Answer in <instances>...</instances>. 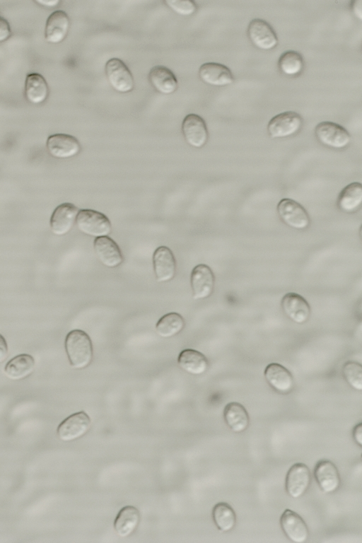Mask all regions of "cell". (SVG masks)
Wrapping results in <instances>:
<instances>
[{
  "label": "cell",
  "mask_w": 362,
  "mask_h": 543,
  "mask_svg": "<svg viewBox=\"0 0 362 543\" xmlns=\"http://www.w3.org/2000/svg\"><path fill=\"white\" fill-rule=\"evenodd\" d=\"M65 351L70 366L77 370L87 368L93 358L92 341L89 336L81 329L69 332L64 341Z\"/></svg>",
  "instance_id": "cell-1"
},
{
  "label": "cell",
  "mask_w": 362,
  "mask_h": 543,
  "mask_svg": "<svg viewBox=\"0 0 362 543\" xmlns=\"http://www.w3.org/2000/svg\"><path fill=\"white\" fill-rule=\"evenodd\" d=\"M76 224L82 233L95 238L108 236L112 232L109 218L105 214L92 209L80 210Z\"/></svg>",
  "instance_id": "cell-2"
},
{
  "label": "cell",
  "mask_w": 362,
  "mask_h": 543,
  "mask_svg": "<svg viewBox=\"0 0 362 543\" xmlns=\"http://www.w3.org/2000/svg\"><path fill=\"white\" fill-rule=\"evenodd\" d=\"M315 135L322 146L336 150L346 148L351 141L349 132L333 122L325 121L317 124L315 128Z\"/></svg>",
  "instance_id": "cell-3"
},
{
  "label": "cell",
  "mask_w": 362,
  "mask_h": 543,
  "mask_svg": "<svg viewBox=\"0 0 362 543\" xmlns=\"http://www.w3.org/2000/svg\"><path fill=\"white\" fill-rule=\"evenodd\" d=\"M303 124L302 117L293 111H286L273 117L267 124V132L272 139H284L298 133Z\"/></svg>",
  "instance_id": "cell-4"
},
{
  "label": "cell",
  "mask_w": 362,
  "mask_h": 543,
  "mask_svg": "<svg viewBox=\"0 0 362 543\" xmlns=\"http://www.w3.org/2000/svg\"><path fill=\"white\" fill-rule=\"evenodd\" d=\"M276 211L281 221L293 229L303 230L310 226V218L307 211L293 199H281L277 205Z\"/></svg>",
  "instance_id": "cell-5"
},
{
  "label": "cell",
  "mask_w": 362,
  "mask_h": 543,
  "mask_svg": "<svg viewBox=\"0 0 362 543\" xmlns=\"http://www.w3.org/2000/svg\"><path fill=\"white\" fill-rule=\"evenodd\" d=\"M110 86L117 92L127 93L133 90L134 81L128 66L119 59H109L105 67Z\"/></svg>",
  "instance_id": "cell-6"
},
{
  "label": "cell",
  "mask_w": 362,
  "mask_h": 543,
  "mask_svg": "<svg viewBox=\"0 0 362 543\" xmlns=\"http://www.w3.org/2000/svg\"><path fill=\"white\" fill-rule=\"evenodd\" d=\"M90 426V416L85 411H78L59 424L57 429V436L64 442L74 441L86 435Z\"/></svg>",
  "instance_id": "cell-7"
},
{
  "label": "cell",
  "mask_w": 362,
  "mask_h": 543,
  "mask_svg": "<svg viewBox=\"0 0 362 543\" xmlns=\"http://www.w3.org/2000/svg\"><path fill=\"white\" fill-rule=\"evenodd\" d=\"M247 34L252 44L260 50L269 51L278 45L276 32L267 21L262 19L252 20L248 25Z\"/></svg>",
  "instance_id": "cell-8"
},
{
  "label": "cell",
  "mask_w": 362,
  "mask_h": 543,
  "mask_svg": "<svg viewBox=\"0 0 362 543\" xmlns=\"http://www.w3.org/2000/svg\"><path fill=\"white\" fill-rule=\"evenodd\" d=\"M311 484V474L308 467L301 462L293 464L288 470L285 489L287 494L293 498L302 497Z\"/></svg>",
  "instance_id": "cell-9"
},
{
  "label": "cell",
  "mask_w": 362,
  "mask_h": 543,
  "mask_svg": "<svg viewBox=\"0 0 362 543\" xmlns=\"http://www.w3.org/2000/svg\"><path fill=\"white\" fill-rule=\"evenodd\" d=\"M182 132L187 144L195 148L204 147L209 139L206 124L196 114L185 116L182 123Z\"/></svg>",
  "instance_id": "cell-10"
},
{
  "label": "cell",
  "mask_w": 362,
  "mask_h": 543,
  "mask_svg": "<svg viewBox=\"0 0 362 543\" xmlns=\"http://www.w3.org/2000/svg\"><path fill=\"white\" fill-rule=\"evenodd\" d=\"M190 283L193 299L204 300L213 293L215 276L208 265L200 264L192 269Z\"/></svg>",
  "instance_id": "cell-11"
},
{
  "label": "cell",
  "mask_w": 362,
  "mask_h": 543,
  "mask_svg": "<svg viewBox=\"0 0 362 543\" xmlns=\"http://www.w3.org/2000/svg\"><path fill=\"white\" fill-rule=\"evenodd\" d=\"M49 153L58 159H68L78 155L81 151V144L74 136L66 134L50 135L46 143Z\"/></svg>",
  "instance_id": "cell-12"
},
{
  "label": "cell",
  "mask_w": 362,
  "mask_h": 543,
  "mask_svg": "<svg viewBox=\"0 0 362 543\" xmlns=\"http://www.w3.org/2000/svg\"><path fill=\"white\" fill-rule=\"evenodd\" d=\"M281 309L285 315L292 322L303 325L310 317L311 309L308 301L296 293H286L281 301Z\"/></svg>",
  "instance_id": "cell-13"
},
{
  "label": "cell",
  "mask_w": 362,
  "mask_h": 543,
  "mask_svg": "<svg viewBox=\"0 0 362 543\" xmlns=\"http://www.w3.org/2000/svg\"><path fill=\"white\" fill-rule=\"evenodd\" d=\"M281 528L286 537L294 543H304L309 537L307 524L297 513L286 509L280 517Z\"/></svg>",
  "instance_id": "cell-14"
},
{
  "label": "cell",
  "mask_w": 362,
  "mask_h": 543,
  "mask_svg": "<svg viewBox=\"0 0 362 543\" xmlns=\"http://www.w3.org/2000/svg\"><path fill=\"white\" fill-rule=\"evenodd\" d=\"M78 209L71 203H62L55 208L49 221L52 232L58 236L67 234L74 227Z\"/></svg>",
  "instance_id": "cell-15"
},
{
  "label": "cell",
  "mask_w": 362,
  "mask_h": 543,
  "mask_svg": "<svg viewBox=\"0 0 362 543\" xmlns=\"http://www.w3.org/2000/svg\"><path fill=\"white\" fill-rule=\"evenodd\" d=\"M265 380L276 392L287 395L294 388V379L291 373L279 363L267 365L264 371Z\"/></svg>",
  "instance_id": "cell-16"
},
{
  "label": "cell",
  "mask_w": 362,
  "mask_h": 543,
  "mask_svg": "<svg viewBox=\"0 0 362 543\" xmlns=\"http://www.w3.org/2000/svg\"><path fill=\"white\" fill-rule=\"evenodd\" d=\"M314 477L321 491L325 494H333L340 487L339 472L330 460H321L316 463Z\"/></svg>",
  "instance_id": "cell-17"
},
{
  "label": "cell",
  "mask_w": 362,
  "mask_h": 543,
  "mask_svg": "<svg viewBox=\"0 0 362 543\" xmlns=\"http://www.w3.org/2000/svg\"><path fill=\"white\" fill-rule=\"evenodd\" d=\"M156 280L167 283L173 279L176 272V261L172 251L165 246L158 247L153 255Z\"/></svg>",
  "instance_id": "cell-18"
},
{
  "label": "cell",
  "mask_w": 362,
  "mask_h": 543,
  "mask_svg": "<svg viewBox=\"0 0 362 543\" xmlns=\"http://www.w3.org/2000/svg\"><path fill=\"white\" fill-rule=\"evenodd\" d=\"M70 19L67 13L62 10L52 12L47 19L45 37L47 42L59 44L68 35L70 28Z\"/></svg>",
  "instance_id": "cell-19"
},
{
  "label": "cell",
  "mask_w": 362,
  "mask_h": 543,
  "mask_svg": "<svg viewBox=\"0 0 362 543\" xmlns=\"http://www.w3.org/2000/svg\"><path fill=\"white\" fill-rule=\"evenodd\" d=\"M199 76L204 83L216 87L231 85L235 79L226 66L216 62H206L201 65Z\"/></svg>",
  "instance_id": "cell-20"
},
{
  "label": "cell",
  "mask_w": 362,
  "mask_h": 543,
  "mask_svg": "<svg viewBox=\"0 0 362 543\" xmlns=\"http://www.w3.org/2000/svg\"><path fill=\"white\" fill-rule=\"evenodd\" d=\"M93 247L98 260L105 267L115 268L122 264L124 258L119 246L108 236L95 238Z\"/></svg>",
  "instance_id": "cell-21"
},
{
  "label": "cell",
  "mask_w": 362,
  "mask_h": 543,
  "mask_svg": "<svg viewBox=\"0 0 362 543\" xmlns=\"http://www.w3.org/2000/svg\"><path fill=\"white\" fill-rule=\"evenodd\" d=\"M148 79L153 88L163 95H170L178 88V82L173 72L164 66L158 65L151 68Z\"/></svg>",
  "instance_id": "cell-22"
},
{
  "label": "cell",
  "mask_w": 362,
  "mask_h": 543,
  "mask_svg": "<svg viewBox=\"0 0 362 543\" xmlns=\"http://www.w3.org/2000/svg\"><path fill=\"white\" fill-rule=\"evenodd\" d=\"M177 363L182 370L193 375H202L209 368L207 358L202 353L192 349H184L180 353Z\"/></svg>",
  "instance_id": "cell-23"
},
{
  "label": "cell",
  "mask_w": 362,
  "mask_h": 543,
  "mask_svg": "<svg viewBox=\"0 0 362 543\" xmlns=\"http://www.w3.org/2000/svg\"><path fill=\"white\" fill-rule=\"evenodd\" d=\"M25 97L29 103L39 105L46 101L49 89L45 78L38 73H30L25 81Z\"/></svg>",
  "instance_id": "cell-24"
},
{
  "label": "cell",
  "mask_w": 362,
  "mask_h": 543,
  "mask_svg": "<svg viewBox=\"0 0 362 543\" xmlns=\"http://www.w3.org/2000/svg\"><path fill=\"white\" fill-rule=\"evenodd\" d=\"M140 520V512L136 507L125 506L119 511L115 520V531L120 537H127L137 529Z\"/></svg>",
  "instance_id": "cell-25"
},
{
  "label": "cell",
  "mask_w": 362,
  "mask_h": 543,
  "mask_svg": "<svg viewBox=\"0 0 362 543\" xmlns=\"http://www.w3.org/2000/svg\"><path fill=\"white\" fill-rule=\"evenodd\" d=\"M34 358L27 354H22L9 360L4 366L6 376L12 380H21L29 377L34 371Z\"/></svg>",
  "instance_id": "cell-26"
},
{
  "label": "cell",
  "mask_w": 362,
  "mask_h": 543,
  "mask_svg": "<svg viewBox=\"0 0 362 543\" xmlns=\"http://www.w3.org/2000/svg\"><path fill=\"white\" fill-rule=\"evenodd\" d=\"M223 419L226 425L234 433L245 431L250 424V416L245 407L232 402L227 404L223 409Z\"/></svg>",
  "instance_id": "cell-27"
},
{
  "label": "cell",
  "mask_w": 362,
  "mask_h": 543,
  "mask_svg": "<svg viewBox=\"0 0 362 543\" xmlns=\"http://www.w3.org/2000/svg\"><path fill=\"white\" fill-rule=\"evenodd\" d=\"M362 204V185L360 182L349 184L340 192L337 205L338 209L344 213L356 212Z\"/></svg>",
  "instance_id": "cell-28"
},
{
  "label": "cell",
  "mask_w": 362,
  "mask_h": 543,
  "mask_svg": "<svg viewBox=\"0 0 362 543\" xmlns=\"http://www.w3.org/2000/svg\"><path fill=\"white\" fill-rule=\"evenodd\" d=\"M212 518L218 530L222 532L231 531L236 524L235 513L226 502H219L214 506Z\"/></svg>",
  "instance_id": "cell-29"
},
{
  "label": "cell",
  "mask_w": 362,
  "mask_h": 543,
  "mask_svg": "<svg viewBox=\"0 0 362 543\" xmlns=\"http://www.w3.org/2000/svg\"><path fill=\"white\" fill-rule=\"evenodd\" d=\"M184 318L177 313H168L158 321L156 325L157 334L162 338L168 339L180 334L185 328Z\"/></svg>",
  "instance_id": "cell-30"
},
{
  "label": "cell",
  "mask_w": 362,
  "mask_h": 543,
  "mask_svg": "<svg viewBox=\"0 0 362 543\" xmlns=\"http://www.w3.org/2000/svg\"><path fill=\"white\" fill-rule=\"evenodd\" d=\"M305 62L302 54L294 50L284 52L278 60L280 72L289 77L300 75L304 69Z\"/></svg>",
  "instance_id": "cell-31"
},
{
  "label": "cell",
  "mask_w": 362,
  "mask_h": 543,
  "mask_svg": "<svg viewBox=\"0 0 362 543\" xmlns=\"http://www.w3.org/2000/svg\"><path fill=\"white\" fill-rule=\"evenodd\" d=\"M342 375L354 390H362V366L354 361H346L342 367Z\"/></svg>",
  "instance_id": "cell-32"
},
{
  "label": "cell",
  "mask_w": 362,
  "mask_h": 543,
  "mask_svg": "<svg viewBox=\"0 0 362 543\" xmlns=\"http://www.w3.org/2000/svg\"><path fill=\"white\" fill-rule=\"evenodd\" d=\"M164 3L173 12L182 16H190L197 10L193 1H165Z\"/></svg>",
  "instance_id": "cell-33"
},
{
  "label": "cell",
  "mask_w": 362,
  "mask_h": 543,
  "mask_svg": "<svg viewBox=\"0 0 362 543\" xmlns=\"http://www.w3.org/2000/svg\"><path fill=\"white\" fill-rule=\"evenodd\" d=\"M12 35L11 28L8 21L0 16V42L6 41Z\"/></svg>",
  "instance_id": "cell-34"
},
{
  "label": "cell",
  "mask_w": 362,
  "mask_h": 543,
  "mask_svg": "<svg viewBox=\"0 0 362 543\" xmlns=\"http://www.w3.org/2000/svg\"><path fill=\"white\" fill-rule=\"evenodd\" d=\"M352 436L355 443L359 446L362 445V424L361 422L355 425L352 429Z\"/></svg>",
  "instance_id": "cell-35"
},
{
  "label": "cell",
  "mask_w": 362,
  "mask_h": 543,
  "mask_svg": "<svg viewBox=\"0 0 362 543\" xmlns=\"http://www.w3.org/2000/svg\"><path fill=\"white\" fill-rule=\"evenodd\" d=\"M350 7L354 15L361 21L362 19V1L361 0L353 1Z\"/></svg>",
  "instance_id": "cell-36"
},
{
  "label": "cell",
  "mask_w": 362,
  "mask_h": 543,
  "mask_svg": "<svg viewBox=\"0 0 362 543\" xmlns=\"http://www.w3.org/2000/svg\"><path fill=\"white\" fill-rule=\"evenodd\" d=\"M8 354V344L5 338L0 334V363L4 362Z\"/></svg>",
  "instance_id": "cell-37"
},
{
  "label": "cell",
  "mask_w": 362,
  "mask_h": 543,
  "mask_svg": "<svg viewBox=\"0 0 362 543\" xmlns=\"http://www.w3.org/2000/svg\"><path fill=\"white\" fill-rule=\"evenodd\" d=\"M37 4L46 7H55L60 3L59 0H36Z\"/></svg>",
  "instance_id": "cell-38"
}]
</instances>
